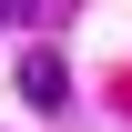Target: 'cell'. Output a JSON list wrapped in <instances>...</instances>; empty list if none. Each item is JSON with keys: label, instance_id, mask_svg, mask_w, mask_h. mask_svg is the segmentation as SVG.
<instances>
[{"label": "cell", "instance_id": "obj_1", "mask_svg": "<svg viewBox=\"0 0 132 132\" xmlns=\"http://www.w3.org/2000/svg\"><path fill=\"white\" fill-rule=\"evenodd\" d=\"M20 102H31V112H61V102H71L61 51H20Z\"/></svg>", "mask_w": 132, "mask_h": 132}]
</instances>
